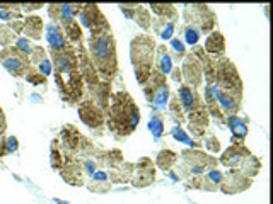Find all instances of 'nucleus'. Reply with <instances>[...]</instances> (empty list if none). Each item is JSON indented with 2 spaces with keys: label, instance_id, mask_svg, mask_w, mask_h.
<instances>
[{
  "label": "nucleus",
  "instance_id": "f257e3e1",
  "mask_svg": "<svg viewBox=\"0 0 273 204\" xmlns=\"http://www.w3.org/2000/svg\"><path fill=\"white\" fill-rule=\"evenodd\" d=\"M108 116V128L118 138L130 136L140 123V109L127 90H120L111 95Z\"/></svg>",
  "mask_w": 273,
  "mask_h": 204
},
{
  "label": "nucleus",
  "instance_id": "f03ea898",
  "mask_svg": "<svg viewBox=\"0 0 273 204\" xmlns=\"http://www.w3.org/2000/svg\"><path fill=\"white\" fill-rule=\"evenodd\" d=\"M87 53L96 67L98 75L103 80L111 82L118 75V55H116V40L110 31H103L89 36V50Z\"/></svg>",
  "mask_w": 273,
  "mask_h": 204
},
{
  "label": "nucleus",
  "instance_id": "7ed1b4c3",
  "mask_svg": "<svg viewBox=\"0 0 273 204\" xmlns=\"http://www.w3.org/2000/svg\"><path fill=\"white\" fill-rule=\"evenodd\" d=\"M155 40L150 34H137L130 45V58L135 68V79L140 85H144L154 70L155 58Z\"/></svg>",
  "mask_w": 273,
  "mask_h": 204
},
{
  "label": "nucleus",
  "instance_id": "20e7f679",
  "mask_svg": "<svg viewBox=\"0 0 273 204\" xmlns=\"http://www.w3.org/2000/svg\"><path fill=\"white\" fill-rule=\"evenodd\" d=\"M181 157H183V162L176 167L177 173L171 172L174 180L188 179L193 175H203L205 170L209 172L212 168H217L219 165V158L212 157L202 150H185L181 151Z\"/></svg>",
  "mask_w": 273,
  "mask_h": 204
},
{
  "label": "nucleus",
  "instance_id": "39448f33",
  "mask_svg": "<svg viewBox=\"0 0 273 204\" xmlns=\"http://www.w3.org/2000/svg\"><path fill=\"white\" fill-rule=\"evenodd\" d=\"M215 85H217V89L242 101L244 85H242L239 72H237L236 65L232 63V60L225 58V56H219L215 60Z\"/></svg>",
  "mask_w": 273,
  "mask_h": 204
},
{
  "label": "nucleus",
  "instance_id": "423d86ee",
  "mask_svg": "<svg viewBox=\"0 0 273 204\" xmlns=\"http://www.w3.org/2000/svg\"><path fill=\"white\" fill-rule=\"evenodd\" d=\"M185 19L193 28H197L200 33L210 34L215 28V14L209 6L203 4H193L185 6Z\"/></svg>",
  "mask_w": 273,
  "mask_h": 204
},
{
  "label": "nucleus",
  "instance_id": "0eeeda50",
  "mask_svg": "<svg viewBox=\"0 0 273 204\" xmlns=\"http://www.w3.org/2000/svg\"><path fill=\"white\" fill-rule=\"evenodd\" d=\"M55 82L58 85V92L60 95L63 97V101L70 102V104H75V102H80L82 97L85 94V84L82 80V75L79 72L72 73L68 77H63V75H55Z\"/></svg>",
  "mask_w": 273,
  "mask_h": 204
},
{
  "label": "nucleus",
  "instance_id": "6e6552de",
  "mask_svg": "<svg viewBox=\"0 0 273 204\" xmlns=\"http://www.w3.org/2000/svg\"><path fill=\"white\" fill-rule=\"evenodd\" d=\"M79 14H80L79 24L82 28L89 29L90 34H98V33L110 31L111 29L105 14H103L101 9H99V6H96V4H84Z\"/></svg>",
  "mask_w": 273,
  "mask_h": 204
},
{
  "label": "nucleus",
  "instance_id": "1a4fd4ad",
  "mask_svg": "<svg viewBox=\"0 0 273 204\" xmlns=\"http://www.w3.org/2000/svg\"><path fill=\"white\" fill-rule=\"evenodd\" d=\"M0 62H2L4 67L14 77L26 75V72L31 68V60H29V56L19 53L14 46L4 48V50L0 51Z\"/></svg>",
  "mask_w": 273,
  "mask_h": 204
},
{
  "label": "nucleus",
  "instance_id": "9d476101",
  "mask_svg": "<svg viewBox=\"0 0 273 204\" xmlns=\"http://www.w3.org/2000/svg\"><path fill=\"white\" fill-rule=\"evenodd\" d=\"M253 179L246 177L239 168H231L222 173V182H220V190L224 194H239L251 187Z\"/></svg>",
  "mask_w": 273,
  "mask_h": 204
},
{
  "label": "nucleus",
  "instance_id": "9b49d317",
  "mask_svg": "<svg viewBox=\"0 0 273 204\" xmlns=\"http://www.w3.org/2000/svg\"><path fill=\"white\" fill-rule=\"evenodd\" d=\"M53 56V63H55V72L58 75L68 77L72 73L79 72V58H77L75 48L70 46L65 51H51Z\"/></svg>",
  "mask_w": 273,
  "mask_h": 204
},
{
  "label": "nucleus",
  "instance_id": "f8f14e48",
  "mask_svg": "<svg viewBox=\"0 0 273 204\" xmlns=\"http://www.w3.org/2000/svg\"><path fill=\"white\" fill-rule=\"evenodd\" d=\"M155 180V165L149 157H142L137 163H133L132 184L135 187H147Z\"/></svg>",
  "mask_w": 273,
  "mask_h": 204
},
{
  "label": "nucleus",
  "instance_id": "ddd939ff",
  "mask_svg": "<svg viewBox=\"0 0 273 204\" xmlns=\"http://www.w3.org/2000/svg\"><path fill=\"white\" fill-rule=\"evenodd\" d=\"M181 75L186 80V85L198 89L203 84V72H202V63L198 62V58L193 53H186L183 58V68H181Z\"/></svg>",
  "mask_w": 273,
  "mask_h": 204
},
{
  "label": "nucleus",
  "instance_id": "4468645a",
  "mask_svg": "<svg viewBox=\"0 0 273 204\" xmlns=\"http://www.w3.org/2000/svg\"><path fill=\"white\" fill-rule=\"evenodd\" d=\"M79 118L90 129H101L103 124L106 123V114L89 99L79 106Z\"/></svg>",
  "mask_w": 273,
  "mask_h": 204
},
{
  "label": "nucleus",
  "instance_id": "2eb2a0df",
  "mask_svg": "<svg viewBox=\"0 0 273 204\" xmlns=\"http://www.w3.org/2000/svg\"><path fill=\"white\" fill-rule=\"evenodd\" d=\"M62 177L70 185H84V172H82V160L75 155H67L62 170Z\"/></svg>",
  "mask_w": 273,
  "mask_h": 204
},
{
  "label": "nucleus",
  "instance_id": "dca6fc26",
  "mask_svg": "<svg viewBox=\"0 0 273 204\" xmlns=\"http://www.w3.org/2000/svg\"><path fill=\"white\" fill-rule=\"evenodd\" d=\"M89 94L96 106L101 109L105 114L108 116V111H110V102H111V82H106V80H99L96 85L89 87Z\"/></svg>",
  "mask_w": 273,
  "mask_h": 204
},
{
  "label": "nucleus",
  "instance_id": "f3484780",
  "mask_svg": "<svg viewBox=\"0 0 273 204\" xmlns=\"http://www.w3.org/2000/svg\"><path fill=\"white\" fill-rule=\"evenodd\" d=\"M77 50H79V68H80V75H82V80H84V84L87 87H93L96 85L99 80V75L96 72V67H94L93 60H90V56L87 53V50H85L84 46H77Z\"/></svg>",
  "mask_w": 273,
  "mask_h": 204
},
{
  "label": "nucleus",
  "instance_id": "a211bd4d",
  "mask_svg": "<svg viewBox=\"0 0 273 204\" xmlns=\"http://www.w3.org/2000/svg\"><path fill=\"white\" fill-rule=\"evenodd\" d=\"M249 155L251 151L246 145H231L222 153L219 162L229 168H241V165L244 163V160L248 158Z\"/></svg>",
  "mask_w": 273,
  "mask_h": 204
},
{
  "label": "nucleus",
  "instance_id": "6ab92c4d",
  "mask_svg": "<svg viewBox=\"0 0 273 204\" xmlns=\"http://www.w3.org/2000/svg\"><path fill=\"white\" fill-rule=\"evenodd\" d=\"M177 101H179L185 112H192V111H197V109H200V107H203V102H202V97H200V94H198V90L186 84L181 85L179 90H177Z\"/></svg>",
  "mask_w": 273,
  "mask_h": 204
},
{
  "label": "nucleus",
  "instance_id": "aec40b11",
  "mask_svg": "<svg viewBox=\"0 0 273 204\" xmlns=\"http://www.w3.org/2000/svg\"><path fill=\"white\" fill-rule=\"evenodd\" d=\"M82 11V4H51L48 6V14L53 19V23L56 21V24H62L65 21H70L75 17V14H79Z\"/></svg>",
  "mask_w": 273,
  "mask_h": 204
},
{
  "label": "nucleus",
  "instance_id": "412c9836",
  "mask_svg": "<svg viewBox=\"0 0 273 204\" xmlns=\"http://www.w3.org/2000/svg\"><path fill=\"white\" fill-rule=\"evenodd\" d=\"M82 140V133L75 128L73 124L63 126L62 133H60V145L63 146V150L67 151V155H75V151H79V145Z\"/></svg>",
  "mask_w": 273,
  "mask_h": 204
},
{
  "label": "nucleus",
  "instance_id": "4be33fe9",
  "mask_svg": "<svg viewBox=\"0 0 273 204\" xmlns=\"http://www.w3.org/2000/svg\"><path fill=\"white\" fill-rule=\"evenodd\" d=\"M215 97H217L219 107H220V111H222V114L225 116V118H229V116H237V112H239V109H241V102H242L241 99L234 97V95L224 92V90H220V89H217Z\"/></svg>",
  "mask_w": 273,
  "mask_h": 204
},
{
  "label": "nucleus",
  "instance_id": "5701e85b",
  "mask_svg": "<svg viewBox=\"0 0 273 204\" xmlns=\"http://www.w3.org/2000/svg\"><path fill=\"white\" fill-rule=\"evenodd\" d=\"M46 38H48L51 51H65L70 48L68 41L65 40V34L62 31V28H60V24H56V23L48 24V28H46Z\"/></svg>",
  "mask_w": 273,
  "mask_h": 204
},
{
  "label": "nucleus",
  "instance_id": "b1692460",
  "mask_svg": "<svg viewBox=\"0 0 273 204\" xmlns=\"http://www.w3.org/2000/svg\"><path fill=\"white\" fill-rule=\"evenodd\" d=\"M225 124L229 126L232 133V145H242L248 136V124L239 116H229L225 118Z\"/></svg>",
  "mask_w": 273,
  "mask_h": 204
},
{
  "label": "nucleus",
  "instance_id": "393cba45",
  "mask_svg": "<svg viewBox=\"0 0 273 204\" xmlns=\"http://www.w3.org/2000/svg\"><path fill=\"white\" fill-rule=\"evenodd\" d=\"M205 53L209 56H222L225 53V38L220 31H212L205 40L203 46Z\"/></svg>",
  "mask_w": 273,
  "mask_h": 204
},
{
  "label": "nucleus",
  "instance_id": "a878e982",
  "mask_svg": "<svg viewBox=\"0 0 273 204\" xmlns=\"http://www.w3.org/2000/svg\"><path fill=\"white\" fill-rule=\"evenodd\" d=\"M62 31L65 34V40L68 41V45H75L80 46L82 40H84V34H82V26L79 24V21L70 19V21H65V23L60 24Z\"/></svg>",
  "mask_w": 273,
  "mask_h": 204
},
{
  "label": "nucleus",
  "instance_id": "bb28decb",
  "mask_svg": "<svg viewBox=\"0 0 273 204\" xmlns=\"http://www.w3.org/2000/svg\"><path fill=\"white\" fill-rule=\"evenodd\" d=\"M164 85H167L166 84V75H162L159 70H154L150 72V75H149V79H147V82L142 87H144V94H145V99H147V102H150V99H152V95L155 90H159L161 87Z\"/></svg>",
  "mask_w": 273,
  "mask_h": 204
},
{
  "label": "nucleus",
  "instance_id": "cd10ccee",
  "mask_svg": "<svg viewBox=\"0 0 273 204\" xmlns=\"http://www.w3.org/2000/svg\"><path fill=\"white\" fill-rule=\"evenodd\" d=\"M169 48L166 45H161L155 48V56H157V62H155V70H159L162 73V75H167V73H171V70L174 68V65H172V56L169 55Z\"/></svg>",
  "mask_w": 273,
  "mask_h": 204
},
{
  "label": "nucleus",
  "instance_id": "c85d7f7f",
  "mask_svg": "<svg viewBox=\"0 0 273 204\" xmlns=\"http://www.w3.org/2000/svg\"><path fill=\"white\" fill-rule=\"evenodd\" d=\"M133 175V163L130 162H123L120 167L111 168L110 173H108V179L113 184H121V182H130Z\"/></svg>",
  "mask_w": 273,
  "mask_h": 204
},
{
  "label": "nucleus",
  "instance_id": "c756f323",
  "mask_svg": "<svg viewBox=\"0 0 273 204\" xmlns=\"http://www.w3.org/2000/svg\"><path fill=\"white\" fill-rule=\"evenodd\" d=\"M152 28L155 34H159L164 41H171L174 38L176 23H171V21L162 19V17H155V19H152Z\"/></svg>",
  "mask_w": 273,
  "mask_h": 204
},
{
  "label": "nucleus",
  "instance_id": "7c9ffc66",
  "mask_svg": "<svg viewBox=\"0 0 273 204\" xmlns=\"http://www.w3.org/2000/svg\"><path fill=\"white\" fill-rule=\"evenodd\" d=\"M220 182H222V172L219 168H212V170L205 172L202 175V187L203 190H209V192H215L220 189Z\"/></svg>",
  "mask_w": 273,
  "mask_h": 204
},
{
  "label": "nucleus",
  "instance_id": "2f4dec72",
  "mask_svg": "<svg viewBox=\"0 0 273 204\" xmlns=\"http://www.w3.org/2000/svg\"><path fill=\"white\" fill-rule=\"evenodd\" d=\"M41 31H43V19L38 16H31L26 19L23 33L26 34L28 40H41Z\"/></svg>",
  "mask_w": 273,
  "mask_h": 204
},
{
  "label": "nucleus",
  "instance_id": "473e14b6",
  "mask_svg": "<svg viewBox=\"0 0 273 204\" xmlns=\"http://www.w3.org/2000/svg\"><path fill=\"white\" fill-rule=\"evenodd\" d=\"M154 14H157V17H162V19H167L171 23H176L177 21V9L172 6V4H150L149 6Z\"/></svg>",
  "mask_w": 273,
  "mask_h": 204
},
{
  "label": "nucleus",
  "instance_id": "72a5a7b5",
  "mask_svg": "<svg viewBox=\"0 0 273 204\" xmlns=\"http://www.w3.org/2000/svg\"><path fill=\"white\" fill-rule=\"evenodd\" d=\"M111 189V182L108 179V173L105 170H98L93 175V180L89 182V190L93 192H108Z\"/></svg>",
  "mask_w": 273,
  "mask_h": 204
},
{
  "label": "nucleus",
  "instance_id": "f704fd0d",
  "mask_svg": "<svg viewBox=\"0 0 273 204\" xmlns=\"http://www.w3.org/2000/svg\"><path fill=\"white\" fill-rule=\"evenodd\" d=\"M169 97H171V89H169V85H164L159 90H155L149 104L154 107V111H164L169 104Z\"/></svg>",
  "mask_w": 273,
  "mask_h": 204
},
{
  "label": "nucleus",
  "instance_id": "c9c22d12",
  "mask_svg": "<svg viewBox=\"0 0 273 204\" xmlns=\"http://www.w3.org/2000/svg\"><path fill=\"white\" fill-rule=\"evenodd\" d=\"M157 167L161 170H166V172H171L174 168V165L177 163V153L172 150H161L157 153V160H155Z\"/></svg>",
  "mask_w": 273,
  "mask_h": 204
},
{
  "label": "nucleus",
  "instance_id": "e433bc0d",
  "mask_svg": "<svg viewBox=\"0 0 273 204\" xmlns=\"http://www.w3.org/2000/svg\"><path fill=\"white\" fill-rule=\"evenodd\" d=\"M188 121H190V126H197V128H202V129H207L210 124V116L207 112L205 106L200 107L197 111H192L188 112Z\"/></svg>",
  "mask_w": 273,
  "mask_h": 204
},
{
  "label": "nucleus",
  "instance_id": "4c0bfd02",
  "mask_svg": "<svg viewBox=\"0 0 273 204\" xmlns=\"http://www.w3.org/2000/svg\"><path fill=\"white\" fill-rule=\"evenodd\" d=\"M259 170H261V162H259V158L254 157L253 153H251L249 157L244 160V163L241 165V172L244 173L246 177H249V179H253L254 175H258Z\"/></svg>",
  "mask_w": 273,
  "mask_h": 204
},
{
  "label": "nucleus",
  "instance_id": "58836bf2",
  "mask_svg": "<svg viewBox=\"0 0 273 204\" xmlns=\"http://www.w3.org/2000/svg\"><path fill=\"white\" fill-rule=\"evenodd\" d=\"M171 134H172V138L177 140L179 143H185V145H188V146H193V150H198L202 146V143L195 141L193 138L186 133V129H183L181 126H174V128L171 129Z\"/></svg>",
  "mask_w": 273,
  "mask_h": 204
},
{
  "label": "nucleus",
  "instance_id": "ea45409f",
  "mask_svg": "<svg viewBox=\"0 0 273 204\" xmlns=\"http://www.w3.org/2000/svg\"><path fill=\"white\" fill-rule=\"evenodd\" d=\"M167 111H169V114H171V118L177 123V126H179L185 121L186 114H185V109L181 107L179 101H177V95H172L171 102L167 104Z\"/></svg>",
  "mask_w": 273,
  "mask_h": 204
},
{
  "label": "nucleus",
  "instance_id": "a19ab883",
  "mask_svg": "<svg viewBox=\"0 0 273 204\" xmlns=\"http://www.w3.org/2000/svg\"><path fill=\"white\" fill-rule=\"evenodd\" d=\"M21 6H12V4H2L0 6V19L12 23L14 19H19Z\"/></svg>",
  "mask_w": 273,
  "mask_h": 204
},
{
  "label": "nucleus",
  "instance_id": "79ce46f5",
  "mask_svg": "<svg viewBox=\"0 0 273 204\" xmlns=\"http://www.w3.org/2000/svg\"><path fill=\"white\" fill-rule=\"evenodd\" d=\"M135 23L140 26L142 29H145V31H149L150 26H152V17H150V11L144 6H140L137 9V14H135Z\"/></svg>",
  "mask_w": 273,
  "mask_h": 204
},
{
  "label": "nucleus",
  "instance_id": "37998d69",
  "mask_svg": "<svg viewBox=\"0 0 273 204\" xmlns=\"http://www.w3.org/2000/svg\"><path fill=\"white\" fill-rule=\"evenodd\" d=\"M16 41H17V34L14 33V29L9 24L0 26V46L11 48Z\"/></svg>",
  "mask_w": 273,
  "mask_h": 204
},
{
  "label": "nucleus",
  "instance_id": "c03bdc74",
  "mask_svg": "<svg viewBox=\"0 0 273 204\" xmlns=\"http://www.w3.org/2000/svg\"><path fill=\"white\" fill-rule=\"evenodd\" d=\"M149 129H150V133L154 134V138L164 136V118L159 114V112H154V114L150 116Z\"/></svg>",
  "mask_w": 273,
  "mask_h": 204
},
{
  "label": "nucleus",
  "instance_id": "a18cd8bd",
  "mask_svg": "<svg viewBox=\"0 0 273 204\" xmlns=\"http://www.w3.org/2000/svg\"><path fill=\"white\" fill-rule=\"evenodd\" d=\"M123 163V151L115 148L110 151H105V167L116 168Z\"/></svg>",
  "mask_w": 273,
  "mask_h": 204
},
{
  "label": "nucleus",
  "instance_id": "49530a36",
  "mask_svg": "<svg viewBox=\"0 0 273 204\" xmlns=\"http://www.w3.org/2000/svg\"><path fill=\"white\" fill-rule=\"evenodd\" d=\"M63 163H65V158L62 157V153H60V141L53 140L51 141V167H53L55 170H62Z\"/></svg>",
  "mask_w": 273,
  "mask_h": 204
},
{
  "label": "nucleus",
  "instance_id": "de8ad7c7",
  "mask_svg": "<svg viewBox=\"0 0 273 204\" xmlns=\"http://www.w3.org/2000/svg\"><path fill=\"white\" fill-rule=\"evenodd\" d=\"M183 34H185V41L188 43V45L192 46H197L198 41H200V31H198L197 28H193V26H185L183 29Z\"/></svg>",
  "mask_w": 273,
  "mask_h": 204
},
{
  "label": "nucleus",
  "instance_id": "09e8293b",
  "mask_svg": "<svg viewBox=\"0 0 273 204\" xmlns=\"http://www.w3.org/2000/svg\"><path fill=\"white\" fill-rule=\"evenodd\" d=\"M171 51L172 55H174V58L172 60H177V62H181V60L186 56V48H185V43L181 40H177V38H172L171 40Z\"/></svg>",
  "mask_w": 273,
  "mask_h": 204
},
{
  "label": "nucleus",
  "instance_id": "8fccbe9b",
  "mask_svg": "<svg viewBox=\"0 0 273 204\" xmlns=\"http://www.w3.org/2000/svg\"><path fill=\"white\" fill-rule=\"evenodd\" d=\"M16 50L26 56H31L34 46L31 45V41H29L28 38H19V40L16 41Z\"/></svg>",
  "mask_w": 273,
  "mask_h": 204
},
{
  "label": "nucleus",
  "instance_id": "3c124183",
  "mask_svg": "<svg viewBox=\"0 0 273 204\" xmlns=\"http://www.w3.org/2000/svg\"><path fill=\"white\" fill-rule=\"evenodd\" d=\"M203 145H205V148L209 151H212V153H219L220 148H222V146H220L219 138L215 136V134H212V133L205 136V143H203Z\"/></svg>",
  "mask_w": 273,
  "mask_h": 204
},
{
  "label": "nucleus",
  "instance_id": "603ef678",
  "mask_svg": "<svg viewBox=\"0 0 273 204\" xmlns=\"http://www.w3.org/2000/svg\"><path fill=\"white\" fill-rule=\"evenodd\" d=\"M26 79H28V82H31L33 85H40L46 82L45 77H43L38 70H34V68H29V70L26 72Z\"/></svg>",
  "mask_w": 273,
  "mask_h": 204
},
{
  "label": "nucleus",
  "instance_id": "864d4df0",
  "mask_svg": "<svg viewBox=\"0 0 273 204\" xmlns=\"http://www.w3.org/2000/svg\"><path fill=\"white\" fill-rule=\"evenodd\" d=\"M138 7H140L138 4H121V6H120L121 12H123V14L128 17V19H133V17H135Z\"/></svg>",
  "mask_w": 273,
  "mask_h": 204
},
{
  "label": "nucleus",
  "instance_id": "5fc2aeb1",
  "mask_svg": "<svg viewBox=\"0 0 273 204\" xmlns=\"http://www.w3.org/2000/svg\"><path fill=\"white\" fill-rule=\"evenodd\" d=\"M45 58H46L45 50H43L41 46H34L33 53H31V56H29V60H31V62H34V63H41Z\"/></svg>",
  "mask_w": 273,
  "mask_h": 204
},
{
  "label": "nucleus",
  "instance_id": "6e6d98bb",
  "mask_svg": "<svg viewBox=\"0 0 273 204\" xmlns=\"http://www.w3.org/2000/svg\"><path fill=\"white\" fill-rule=\"evenodd\" d=\"M38 72H40L41 75L45 77V79L51 75V62H50L48 58H45L41 63H38Z\"/></svg>",
  "mask_w": 273,
  "mask_h": 204
},
{
  "label": "nucleus",
  "instance_id": "4d7b16f0",
  "mask_svg": "<svg viewBox=\"0 0 273 204\" xmlns=\"http://www.w3.org/2000/svg\"><path fill=\"white\" fill-rule=\"evenodd\" d=\"M19 148V143H17V138L16 136H11L6 140V150H7V155L9 153H14Z\"/></svg>",
  "mask_w": 273,
  "mask_h": 204
},
{
  "label": "nucleus",
  "instance_id": "13d9d810",
  "mask_svg": "<svg viewBox=\"0 0 273 204\" xmlns=\"http://www.w3.org/2000/svg\"><path fill=\"white\" fill-rule=\"evenodd\" d=\"M171 79L176 82V84H181V82H183V75H181V68L179 67H174L171 70Z\"/></svg>",
  "mask_w": 273,
  "mask_h": 204
},
{
  "label": "nucleus",
  "instance_id": "bf43d9fd",
  "mask_svg": "<svg viewBox=\"0 0 273 204\" xmlns=\"http://www.w3.org/2000/svg\"><path fill=\"white\" fill-rule=\"evenodd\" d=\"M43 4H24V6H21V11H38V9H41Z\"/></svg>",
  "mask_w": 273,
  "mask_h": 204
},
{
  "label": "nucleus",
  "instance_id": "052dcab7",
  "mask_svg": "<svg viewBox=\"0 0 273 204\" xmlns=\"http://www.w3.org/2000/svg\"><path fill=\"white\" fill-rule=\"evenodd\" d=\"M4 155H7V150H6V140H4V138H0V157H4Z\"/></svg>",
  "mask_w": 273,
  "mask_h": 204
}]
</instances>
